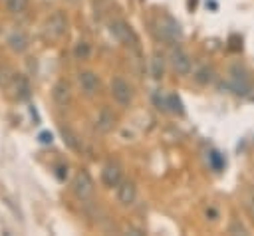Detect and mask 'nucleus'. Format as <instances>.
Returning a JSON list of instances; mask_svg holds the SVG:
<instances>
[{"mask_svg":"<svg viewBox=\"0 0 254 236\" xmlns=\"http://www.w3.org/2000/svg\"><path fill=\"white\" fill-rule=\"evenodd\" d=\"M229 90H232L236 95H248L252 92V77L246 71V68L234 64L229 70Z\"/></svg>","mask_w":254,"mask_h":236,"instance_id":"1","label":"nucleus"},{"mask_svg":"<svg viewBox=\"0 0 254 236\" xmlns=\"http://www.w3.org/2000/svg\"><path fill=\"white\" fill-rule=\"evenodd\" d=\"M112 34L117 38L121 44H125V46L133 48L135 52H139V38L131 30V26H127L123 20H114L112 22Z\"/></svg>","mask_w":254,"mask_h":236,"instance_id":"2","label":"nucleus"},{"mask_svg":"<svg viewBox=\"0 0 254 236\" xmlns=\"http://www.w3.org/2000/svg\"><path fill=\"white\" fill-rule=\"evenodd\" d=\"M112 95L119 105H129L133 99V88L123 80V77H114L112 80Z\"/></svg>","mask_w":254,"mask_h":236,"instance_id":"3","label":"nucleus"},{"mask_svg":"<svg viewBox=\"0 0 254 236\" xmlns=\"http://www.w3.org/2000/svg\"><path fill=\"white\" fill-rule=\"evenodd\" d=\"M171 66L179 75H189L193 62H191V56L183 48H173L171 50Z\"/></svg>","mask_w":254,"mask_h":236,"instance_id":"4","label":"nucleus"},{"mask_svg":"<svg viewBox=\"0 0 254 236\" xmlns=\"http://www.w3.org/2000/svg\"><path fill=\"white\" fill-rule=\"evenodd\" d=\"M74 190H76V194L80 196L82 201L90 199V196L93 194V181H92V177H90L86 171H82V173H78V175H76V181H74Z\"/></svg>","mask_w":254,"mask_h":236,"instance_id":"5","label":"nucleus"},{"mask_svg":"<svg viewBox=\"0 0 254 236\" xmlns=\"http://www.w3.org/2000/svg\"><path fill=\"white\" fill-rule=\"evenodd\" d=\"M159 34H161L163 40L175 42L177 38H181V26H179L171 16H165V18L159 22Z\"/></svg>","mask_w":254,"mask_h":236,"instance_id":"6","label":"nucleus"},{"mask_svg":"<svg viewBox=\"0 0 254 236\" xmlns=\"http://www.w3.org/2000/svg\"><path fill=\"white\" fill-rule=\"evenodd\" d=\"M135 196H137V190H135V185L131 181H125V183H119L117 185V201L123 205V207H129L135 203Z\"/></svg>","mask_w":254,"mask_h":236,"instance_id":"7","label":"nucleus"},{"mask_svg":"<svg viewBox=\"0 0 254 236\" xmlns=\"http://www.w3.org/2000/svg\"><path fill=\"white\" fill-rule=\"evenodd\" d=\"M101 181H103L105 187H117L121 183V171H119V167L114 165V163H107L103 167V171H101Z\"/></svg>","mask_w":254,"mask_h":236,"instance_id":"8","label":"nucleus"},{"mask_svg":"<svg viewBox=\"0 0 254 236\" xmlns=\"http://www.w3.org/2000/svg\"><path fill=\"white\" fill-rule=\"evenodd\" d=\"M78 80H80L82 90H84L88 95H93V94L99 90V77H97L93 71H82Z\"/></svg>","mask_w":254,"mask_h":236,"instance_id":"9","label":"nucleus"},{"mask_svg":"<svg viewBox=\"0 0 254 236\" xmlns=\"http://www.w3.org/2000/svg\"><path fill=\"white\" fill-rule=\"evenodd\" d=\"M115 125V117L110 109H101L99 115H97V121H95V127L101 131V133H107V131H112Z\"/></svg>","mask_w":254,"mask_h":236,"instance_id":"10","label":"nucleus"},{"mask_svg":"<svg viewBox=\"0 0 254 236\" xmlns=\"http://www.w3.org/2000/svg\"><path fill=\"white\" fill-rule=\"evenodd\" d=\"M52 95H54V99H56L58 105L66 107V105L69 103V99H71V90H69V86H68L66 82H58V84L54 86Z\"/></svg>","mask_w":254,"mask_h":236,"instance_id":"11","label":"nucleus"},{"mask_svg":"<svg viewBox=\"0 0 254 236\" xmlns=\"http://www.w3.org/2000/svg\"><path fill=\"white\" fill-rule=\"evenodd\" d=\"M163 71H165V60L161 54H155L151 58V75L159 80V77H163Z\"/></svg>","mask_w":254,"mask_h":236,"instance_id":"12","label":"nucleus"},{"mask_svg":"<svg viewBox=\"0 0 254 236\" xmlns=\"http://www.w3.org/2000/svg\"><path fill=\"white\" fill-rule=\"evenodd\" d=\"M195 80H197L199 84H210V82L214 80V70H212L210 66H203V68L197 71Z\"/></svg>","mask_w":254,"mask_h":236,"instance_id":"13","label":"nucleus"},{"mask_svg":"<svg viewBox=\"0 0 254 236\" xmlns=\"http://www.w3.org/2000/svg\"><path fill=\"white\" fill-rule=\"evenodd\" d=\"M48 26H52L54 36H60V34H64V30H66V20H64V16H62V14H54Z\"/></svg>","mask_w":254,"mask_h":236,"instance_id":"14","label":"nucleus"},{"mask_svg":"<svg viewBox=\"0 0 254 236\" xmlns=\"http://www.w3.org/2000/svg\"><path fill=\"white\" fill-rule=\"evenodd\" d=\"M167 109H171L173 113H179V115L183 113V103H181L177 94H169L167 95Z\"/></svg>","mask_w":254,"mask_h":236,"instance_id":"15","label":"nucleus"},{"mask_svg":"<svg viewBox=\"0 0 254 236\" xmlns=\"http://www.w3.org/2000/svg\"><path fill=\"white\" fill-rule=\"evenodd\" d=\"M10 44H12V48H14V50H18V52H22V50L26 48V44H28V40H26V36H24L22 32H18V34H14V36L10 38Z\"/></svg>","mask_w":254,"mask_h":236,"instance_id":"16","label":"nucleus"},{"mask_svg":"<svg viewBox=\"0 0 254 236\" xmlns=\"http://www.w3.org/2000/svg\"><path fill=\"white\" fill-rule=\"evenodd\" d=\"M62 135H64V141L71 147V149H74V151H80V143H78V137L74 135V133H71L69 129H66V127H62Z\"/></svg>","mask_w":254,"mask_h":236,"instance_id":"17","label":"nucleus"},{"mask_svg":"<svg viewBox=\"0 0 254 236\" xmlns=\"http://www.w3.org/2000/svg\"><path fill=\"white\" fill-rule=\"evenodd\" d=\"M74 54H76V58H78V60H88V58H90V54H92V46H90L88 42H80V44L76 46Z\"/></svg>","mask_w":254,"mask_h":236,"instance_id":"18","label":"nucleus"},{"mask_svg":"<svg viewBox=\"0 0 254 236\" xmlns=\"http://www.w3.org/2000/svg\"><path fill=\"white\" fill-rule=\"evenodd\" d=\"M244 211H246V214L250 216V220L254 222V190L244 199Z\"/></svg>","mask_w":254,"mask_h":236,"instance_id":"19","label":"nucleus"},{"mask_svg":"<svg viewBox=\"0 0 254 236\" xmlns=\"http://www.w3.org/2000/svg\"><path fill=\"white\" fill-rule=\"evenodd\" d=\"M24 6H26V0H8V8H10L12 12L24 10Z\"/></svg>","mask_w":254,"mask_h":236,"instance_id":"20","label":"nucleus"},{"mask_svg":"<svg viewBox=\"0 0 254 236\" xmlns=\"http://www.w3.org/2000/svg\"><path fill=\"white\" fill-rule=\"evenodd\" d=\"M210 163H212V167L216 169V171H219V169H223V165H225V161L221 159V155L219 153H210Z\"/></svg>","mask_w":254,"mask_h":236,"instance_id":"21","label":"nucleus"},{"mask_svg":"<svg viewBox=\"0 0 254 236\" xmlns=\"http://www.w3.org/2000/svg\"><path fill=\"white\" fill-rule=\"evenodd\" d=\"M229 232L231 234H234V232H240V234H246V228L240 224V222H232V226L229 228Z\"/></svg>","mask_w":254,"mask_h":236,"instance_id":"22","label":"nucleus"},{"mask_svg":"<svg viewBox=\"0 0 254 236\" xmlns=\"http://www.w3.org/2000/svg\"><path fill=\"white\" fill-rule=\"evenodd\" d=\"M40 141H42V143H52V135H50V133H42V135H40Z\"/></svg>","mask_w":254,"mask_h":236,"instance_id":"23","label":"nucleus"}]
</instances>
